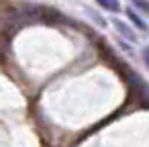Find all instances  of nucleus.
Listing matches in <instances>:
<instances>
[{
	"label": "nucleus",
	"mask_w": 149,
	"mask_h": 147,
	"mask_svg": "<svg viewBox=\"0 0 149 147\" xmlns=\"http://www.w3.org/2000/svg\"><path fill=\"white\" fill-rule=\"evenodd\" d=\"M143 59H145V63L149 65V47H145V49H143Z\"/></svg>",
	"instance_id": "39448f33"
},
{
	"label": "nucleus",
	"mask_w": 149,
	"mask_h": 147,
	"mask_svg": "<svg viewBox=\"0 0 149 147\" xmlns=\"http://www.w3.org/2000/svg\"><path fill=\"white\" fill-rule=\"evenodd\" d=\"M127 17H129V21H131V23H133L137 29H141V31H149V25H147V23H145V21H143V19H141V17H139L135 10L127 8Z\"/></svg>",
	"instance_id": "f03ea898"
},
{
	"label": "nucleus",
	"mask_w": 149,
	"mask_h": 147,
	"mask_svg": "<svg viewBox=\"0 0 149 147\" xmlns=\"http://www.w3.org/2000/svg\"><path fill=\"white\" fill-rule=\"evenodd\" d=\"M96 2H98L102 8L110 10V13H118V10H120V4H118V0H96Z\"/></svg>",
	"instance_id": "7ed1b4c3"
},
{
	"label": "nucleus",
	"mask_w": 149,
	"mask_h": 147,
	"mask_svg": "<svg viewBox=\"0 0 149 147\" xmlns=\"http://www.w3.org/2000/svg\"><path fill=\"white\" fill-rule=\"evenodd\" d=\"M131 2H133L137 8H141L143 13H147V15H149V2H147V0H131Z\"/></svg>",
	"instance_id": "20e7f679"
},
{
	"label": "nucleus",
	"mask_w": 149,
	"mask_h": 147,
	"mask_svg": "<svg viewBox=\"0 0 149 147\" xmlns=\"http://www.w3.org/2000/svg\"><path fill=\"white\" fill-rule=\"evenodd\" d=\"M114 29H116V31H118V33H120V35L125 37V39H129L131 43H135V41H137V35H135V31H133V29H131L129 25H125L123 21L114 19Z\"/></svg>",
	"instance_id": "f257e3e1"
}]
</instances>
